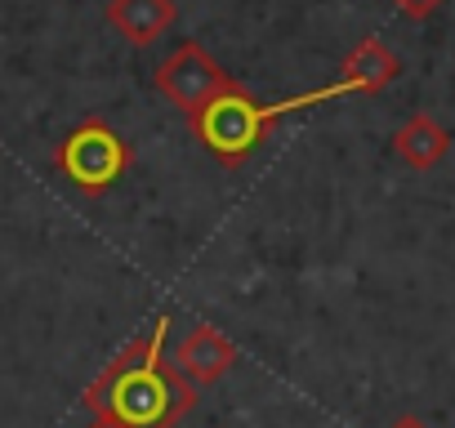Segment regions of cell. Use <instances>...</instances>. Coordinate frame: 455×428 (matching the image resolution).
<instances>
[{
  "mask_svg": "<svg viewBox=\"0 0 455 428\" xmlns=\"http://www.w3.org/2000/svg\"><path fill=\"white\" fill-rule=\"evenodd\" d=\"M165 326L156 321L143 339H130L108 370L85 388V406L94 415H116L134 428H174L192 406H196V384L179 375V366L165 361Z\"/></svg>",
  "mask_w": 455,
  "mask_h": 428,
  "instance_id": "cell-1",
  "label": "cell"
},
{
  "mask_svg": "<svg viewBox=\"0 0 455 428\" xmlns=\"http://www.w3.org/2000/svg\"><path fill=\"white\" fill-rule=\"evenodd\" d=\"M348 90H344V81H335V85H326V90H313V94H295V99H277V103H264V99H255L246 85H228L223 94H214L201 112H192L188 121H192V134H196V143L219 161V165H228V170H237L242 161H251V152L264 143V134L282 121V116H291V112H304V107H322V103H335V99H344Z\"/></svg>",
  "mask_w": 455,
  "mask_h": 428,
  "instance_id": "cell-2",
  "label": "cell"
},
{
  "mask_svg": "<svg viewBox=\"0 0 455 428\" xmlns=\"http://www.w3.org/2000/svg\"><path fill=\"white\" fill-rule=\"evenodd\" d=\"M54 170H59L72 187L99 196V192H108V187H116V183L125 178V170H130V143L116 134L112 121L85 116V121L72 125V134L54 147Z\"/></svg>",
  "mask_w": 455,
  "mask_h": 428,
  "instance_id": "cell-3",
  "label": "cell"
},
{
  "mask_svg": "<svg viewBox=\"0 0 455 428\" xmlns=\"http://www.w3.org/2000/svg\"><path fill=\"white\" fill-rule=\"evenodd\" d=\"M228 85H233V76H228L196 41H183L161 67H156V90L161 99H170L183 116L201 112L214 94H223Z\"/></svg>",
  "mask_w": 455,
  "mask_h": 428,
  "instance_id": "cell-4",
  "label": "cell"
},
{
  "mask_svg": "<svg viewBox=\"0 0 455 428\" xmlns=\"http://www.w3.org/2000/svg\"><path fill=\"white\" fill-rule=\"evenodd\" d=\"M174 366L188 384L196 388H210L214 379H223L228 370L237 366V344L228 339L219 326H192L179 348H174Z\"/></svg>",
  "mask_w": 455,
  "mask_h": 428,
  "instance_id": "cell-5",
  "label": "cell"
},
{
  "mask_svg": "<svg viewBox=\"0 0 455 428\" xmlns=\"http://www.w3.org/2000/svg\"><path fill=\"white\" fill-rule=\"evenodd\" d=\"M402 76V59L379 41V36H366L348 50V59L339 63V81L348 94H379L388 90L393 81Z\"/></svg>",
  "mask_w": 455,
  "mask_h": 428,
  "instance_id": "cell-6",
  "label": "cell"
},
{
  "mask_svg": "<svg viewBox=\"0 0 455 428\" xmlns=\"http://www.w3.org/2000/svg\"><path fill=\"white\" fill-rule=\"evenodd\" d=\"M179 10L174 0H108V23L130 41V45H152L174 28Z\"/></svg>",
  "mask_w": 455,
  "mask_h": 428,
  "instance_id": "cell-7",
  "label": "cell"
},
{
  "mask_svg": "<svg viewBox=\"0 0 455 428\" xmlns=\"http://www.w3.org/2000/svg\"><path fill=\"white\" fill-rule=\"evenodd\" d=\"M393 152H397V161H406L411 170H433V165L451 152V134H446V125H442L437 116L415 112V116H406V121L397 125Z\"/></svg>",
  "mask_w": 455,
  "mask_h": 428,
  "instance_id": "cell-8",
  "label": "cell"
},
{
  "mask_svg": "<svg viewBox=\"0 0 455 428\" xmlns=\"http://www.w3.org/2000/svg\"><path fill=\"white\" fill-rule=\"evenodd\" d=\"M393 5L406 14V19H415V23H424V19H433L437 10H442V0H393Z\"/></svg>",
  "mask_w": 455,
  "mask_h": 428,
  "instance_id": "cell-9",
  "label": "cell"
},
{
  "mask_svg": "<svg viewBox=\"0 0 455 428\" xmlns=\"http://www.w3.org/2000/svg\"><path fill=\"white\" fill-rule=\"evenodd\" d=\"M90 428H134V424H125V419H116V415H94Z\"/></svg>",
  "mask_w": 455,
  "mask_h": 428,
  "instance_id": "cell-10",
  "label": "cell"
},
{
  "mask_svg": "<svg viewBox=\"0 0 455 428\" xmlns=\"http://www.w3.org/2000/svg\"><path fill=\"white\" fill-rule=\"evenodd\" d=\"M388 428H428V424H424L419 415H402V419H393Z\"/></svg>",
  "mask_w": 455,
  "mask_h": 428,
  "instance_id": "cell-11",
  "label": "cell"
}]
</instances>
